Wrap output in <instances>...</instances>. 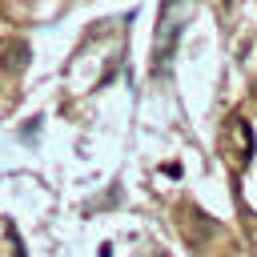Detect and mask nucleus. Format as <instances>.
Returning a JSON list of instances; mask_svg holds the SVG:
<instances>
[{"mask_svg": "<svg viewBox=\"0 0 257 257\" xmlns=\"http://www.w3.org/2000/svg\"><path fill=\"white\" fill-rule=\"evenodd\" d=\"M0 60H4V72H20L24 60H28V44H24V40H20V44L8 40V44L0 48Z\"/></svg>", "mask_w": 257, "mask_h": 257, "instance_id": "nucleus-1", "label": "nucleus"}, {"mask_svg": "<svg viewBox=\"0 0 257 257\" xmlns=\"http://www.w3.org/2000/svg\"><path fill=\"white\" fill-rule=\"evenodd\" d=\"M153 257H165V253H153Z\"/></svg>", "mask_w": 257, "mask_h": 257, "instance_id": "nucleus-2", "label": "nucleus"}]
</instances>
